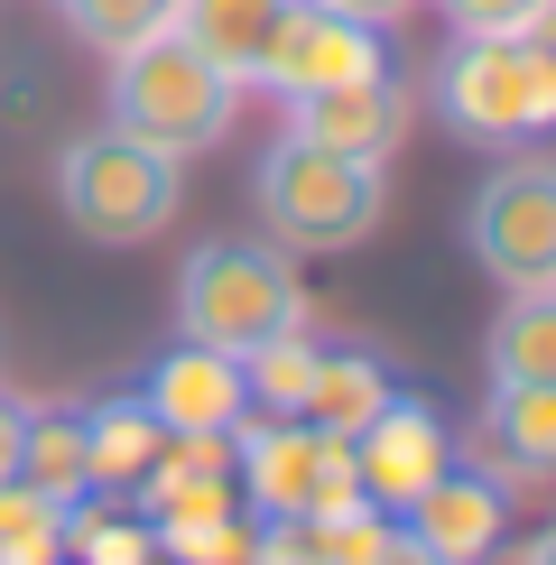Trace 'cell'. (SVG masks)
I'll return each mask as SVG.
<instances>
[{
    "instance_id": "obj_17",
    "label": "cell",
    "mask_w": 556,
    "mask_h": 565,
    "mask_svg": "<svg viewBox=\"0 0 556 565\" xmlns=\"http://www.w3.org/2000/svg\"><path fill=\"white\" fill-rule=\"evenodd\" d=\"M278 19H288V0H177V29L195 38L242 93H250V65H260V46H269Z\"/></svg>"
},
{
    "instance_id": "obj_26",
    "label": "cell",
    "mask_w": 556,
    "mask_h": 565,
    "mask_svg": "<svg viewBox=\"0 0 556 565\" xmlns=\"http://www.w3.org/2000/svg\"><path fill=\"white\" fill-rule=\"evenodd\" d=\"M520 565H556V520H547V529H538V537L520 547Z\"/></svg>"
},
{
    "instance_id": "obj_16",
    "label": "cell",
    "mask_w": 556,
    "mask_h": 565,
    "mask_svg": "<svg viewBox=\"0 0 556 565\" xmlns=\"http://www.w3.org/2000/svg\"><path fill=\"white\" fill-rule=\"evenodd\" d=\"M482 362H492V381L556 390V288H510V306L482 334Z\"/></svg>"
},
{
    "instance_id": "obj_22",
    "label": "cell",
    "mask_w": 556,
    "mask_h": 565,
    "mask_svg": "<svg viewBox=\"0 0 556 565\" xmlns=\"http://www.w3.org/2000/svg\"><path fill=\"white\" fill-rule=\"evenodd\" d=\"M316 10H343V19H362V29H399V19L427 10V0H316Z\"/></svg>"
},
{
    "instance_id": "obj_9",
    "label": "cell",
    "mask_w": 556,
    "mask_h": 565,
    "mask_svg": "<svg viewBox=\"0 0 556 565\" xmlns=\"http://www.w3.org/2000/svg\"><path fill=\"white\" fill-rule=\"evenodd\" d=\"M446 463H455V436H446V417H436V398H417V390H389L381 408L362 417V436H353L362 501L381 510V520H399Z\"/></svg>"
},
{
    "instance_id": "obj_11",
    "label": "cell",
    "mask_w": 556,
    "mask_h": 565,
    "mask_svg": "<svg viewBox=\"0 0 556 565\" xmlns=\"http://www.w3.org/2000/svg\"><path fill=\"white\" fill-rule=\"evenodd\" d=\"M139 398H149V417L168 436H232L250 417V390H242V362L232 352H204V343H168L149 362V381H139Z\"/></svg>"
},
{
    "instance_id": "obj_14",
    "label": "cell",
    "mask_w": 556,
    "mask_h": 565,
    "mask_svg": "<svg viewBox=\"0 0 556 565\" xmlns=\"http://www.w3.org/2000/svg\"><path fill=\"white\" fill-rule=\"evenodd\" d=\"M168 427L149 417L139 390H111V398H84V473L93 491H139V473L158 463Z\"/></svg>"
},
{
    "instance_id": "obj_5",
    "label": "cell",
    "mask_w": 556,
    "mask_h": 565,
    "mask_svg": "<svg viewBox=\"0 0 556 565\" xmlns=\"http://www.w3.org/2000/svg\"><path fill=\"white\" fill-rule=\"evenodd\" d=\"M436 111L455 121V139L528 149V139L556 130V75L538 65V46H528L520 29H501V38H455L446 65H436Z\"/></svg>"
},
{
    "instance_id": "obj_21",
    "label": "cell",
    "mask_w": 556,
    "mask_h": 565,
    "mask_svg": "<svg viewBox=\"0 0 556 565\" xmlns=\"http://www.w3.org/2000/svg\"><path fill=\"white\" fill-rule=\"evenodd\" d=\"M436 10H446L455 38H501V29H520L538 0H436Z\"/></svg>"
},
{
    "instance_id": "obj_15",
    "label": "cell",
    "mask_w": 556,
    "mask_h": 565,
    "mask_svg": "<svg viewBox=\"0 0 556 565\" xmlns=\"http://www.w3.org/2000/svg\"><path fill=\"white\" fill-rule=\"evenodd\" d=\"M19 482L46 491V501L93 491V473H84V398H38L19 417Z\"/></svg>"
},
{
    "instance_id": "obj_8",
    "label": "cell",
    "mask_w": 556,
    "mask_h": 565,
    "mask_svg": "<svg viewBox=\"0 0 556 565\" xmlns=\"http://www.w3.org/2000/svg\"><path fill=\"white\" fill-rule=\"evenodd\" d=\"M362 75H389V29H362L343 10H316V0H288V19L269 29L250 84L297 103V93H324V84H362Z\"/></svg>"
},
{
    "instance_id": "obj_25",
    "label": "cell",
    "mask_w": 556,
    "mask_h": 565,
    "mask_svg": "<svg viewBox=\"0 0 556 565\" xmlns=\"http://www.w3.org/2000/svg\"><path fill=\"white\" fill-rule=\"evenodd\" d=\"M19 417H29V398H0V482L19 473Z\"/></svg>"
},
{
    "instance_id": "obj_2",
    "label": "cell",
    "mask_w": 556,
    "mask_h": 565,
    "mask_svg": "<svg viewBox=\"0 0 556 565\" xmlns=\"http://www.w3.org/2000/svg\"><path fill=\"white\" fill-rule=\"evenodd\" d=\"M307 324V278H297V250L278 242H204L195 260L177 269V334L204 352H260L269 334H297Z\"/></svg>"
},
{
    "instance_id": "obj_13",
    "label": "cell",
    "mask_w": 556,
    "mask_h": 565,
    "mask_svg": "<svg viewBox=\"0 0 556 565\" xmlns=\"http://www.w3.org/2000/svg\"><path fill=\"white\" fill-rule=\"evenodd\" d=\"M473 455L492 482H556V390L492 381V398L473 417Z\"/></svg>"
},
{
    "instance_id": "obj_24",
    "label": "cell",
    "mask_w": 556,
    "mask_h": 565,
    "mask_svg": "<svg viewBox=\"0 0 556 565\" xmlns=\"http://www.w3.org/2000/svg\"><path fill=\"white\" fill-rule=\"evenodd\" d=\"M371 565H436V556L417 547V537H408L399 520H389V537H381V547H371Z\"/></svg>"
},
{
    "instance_id": "obj_18",
    "label": "cell",
    "mask_w": 556,
    "mask_h": 565,
    "mask_svg": "<svg viewBox=\"0 0 556 565\" xmlns=\"http://www.w3.org/2000/svg\"><path fill=\"white\" fill-rule=\"evenodd\" d=\"M389 390H399V381H389L362 343H334V352H316V381H307V408H297V417L324 427V436H362V417L381 408Z\"/></svg>"
},
{
    "instance_id": "obj_1",
    "label": "cell",
    "mask_w": 556,
    "mask_h": 565,
    "mask_svg": "<svg viewBox=\"0 0 556 565\" xmlns=\"http://www.w3.org/2000/svg\"><path fill=\"white\" fill-rule=\"evenodd\" d=\"M232 121H242V84L185 29H158V38L111 56V130L149 139L168 158H204L232 139Z\"/></svg>"
},
{
    "instance_id": "obj_4",
    "label": "cell",
    "mask_w": 556,
    "mask_h": 565,
    "mask_svg": "<svg viewBox=\"0 0 556 565\" xmlns=\"http://www.w3.org/2000/svg\"><path fill=\"white\" fill-rule=\"evenodd\" d=\"M250 195H260V223H269L278 250H353L381 223V168L334 158V149H316L297 130H278L260 149Z\"/></svg>"
},
{
    "instance_id": "obj_10",
    "label": "cell",
    "mask_w": 556,
    "mask_h": 565,
    "mask_svg": "<svg viewBox=\"0 0 556 565\" xmlns=\"http://www.w3.org/2000/svg\"><path fill=\"white\" fill-rule=\"evenodd\" d=\"M399 529H408L436 565H482V556L510 537V482H492L482 463H446V473L399 510Z\"/></svg>"
},
{
    "instance_id": "obj_7",
    "label": "cell",
    "mask_w": 556,
    "mask_h": 565,
    "mask_svg": "<svg viewBox=\"0 0 556 565\" xmlns=\"http://www.w3.org/2000/svg\"><path fill=\"white\" fill-rule=\"evenodd\" d=\"M463 250L501 288H556V158H510L463 204Z\"/></svg>"
},
{
    "instance_id": "obj_3",
    "label": "cell",
    "mask_w": 556,
    "mask_h": 565,
    "mask_svg": "<svg viewBox=\"0 0 556 565\" xmlns=\"http://www.w3.org/2000/svg\"><path fill=\"white\" fill-rule=\"evenodd\" d=\"M56 204H65V223H75L84 242L139 250V242H158V232L177 223L185 158L149 149V139H130V130H84L75 149L56 158Z\"/></svg>"
},
{
    "instance_id": "obj_23",
    "label": "cell",
    "mask_w": 556,
    "mask_h": 565,
    "mask_svg": "<svg viewBox=\"0 0 556 565\" xmlns=\"http://www.w3.org/2000/svg\"><path fill=\"white\" fill-rule=\"evenodd\" d=\"M520 38L538 46V65H547V75H556V0H538V10L520 19Z\"/></svg>"
},
{
    "instance_id": "obj_19",
    "label": "cell",
    "mask_w": 556,
    "mask_h": 565,
    "mask_svg": "<svg viewBox=\"0 0 556 565\" xmlns=\"http://www.w3.org/2000/svg\"><path fill=\"white\" fill-rule=\"evenodd\" d=\"M316 352L324 343H307V324H297V334H269L260 352H242L250 408H260V417H297V408H307V381H316Z\"/></svg>"
},
{
    "instance_id": "obj_20",
    "label": "cell",
    "mask_w": 556,
    "mask_h": 565,
    "mask_svg": "<svg viewBox=\"0 0 556 565\" xmlns=\"http://www.w3.org/2000/svg\"><path fill=\"white\" fill-rule=\"evenodd\" d=\"M56 10H65V29H75L84 46H103V56L177 29V0H56Z\"/></svg>"
},
{
    "instance_id": "obj_12",
    "label": "cell",
    "mask_w": 556,
    "mask_h": 565,
    "mask_svg": "<svg viewBox=\"0 0 556 565\" xmlns=\"http://www.w3.org/2000/svg\"><path fill=\"white\" fill-rule=\"evenodd\" d=\"M288 130L316 139L334 158H362V168H389V149L408 139V93L399 75H362V84H324L288 103Z\"/></svg>"
},
{
    "instance_id": "obj_6",
    "label": "cell",
    "mask_w": 556,
    "mask_h": 565,
    "mask_svg": "<svg viewBox=\"0 0 556 565\" xmlns=\"http://www.w3.org/2000/svg\"><path fill=\"white\" fill-rule=\"evenodd\" d=\"M232 473H242L250 520H297V510H353L362 501L353 436H324L307 417H260L250 408L232 427Z\"/></svg>"
}]
</instances>
